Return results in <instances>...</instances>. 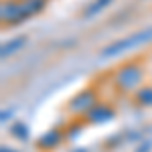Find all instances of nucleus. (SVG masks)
<instances>
[{
	"label": "nucleus",
	"mask_w": 152,
	"mask_h": 152,
	"mask_svg": "<svg viewBox=\"0 0 152 152\" xmlns=\"http://www.w3.org/2000/svg\"><path fill=\"white\" fill-rule=\"evenodd\" d=\"M112 118H114V112L107 105H94L89 110V120L95 122V124H104V122L112 120Z\"/></svg>",
	"instance_id": "obj_4"
},
{
	"label": "nucleus",
	"mask_w": 152,
	"mask_h": 152,
	"mask_svg": "<svg viewBox=\"0 0 152 152\" xmlns=\"http://www.w3.org/2000/svg\"><path fill=\"white\" fill-rule=\"evenodd\" d=\"M59 142H61V134L53 130V132H47V134L39 140V146L45 148V150H51V148H57Z\"/></svg>",
	"instance_id": "obj_6"
},
{
	"label": "nucleus",
	"mask_w": 152,
	"mask_h": 152,
	"mask_svg": "<svg viewBox=\"0 0 152 152\" xmlns=\"http://www.w3.org/2000/svg\"><path fill=\"white\" fill-rule=\"evenodd\" d=\"M138 102L144 105H152V87L148 89H140L138 91Z\"/></svg>",
	"instance_id": "obj_9"
},
{
	"label": "nucleus",
	"mask_w": 152,
	"mask_h": 152,
	"mask_svg": "<svg viewBox=\"0 0 152 152\" xmlns=\"http://www.w3.org/2000/svg\"><path fill=\"white\" fill-rule=\"evenodd\" d=\"M14 134H23V136H26V128H20V126H18V128H14Z\"/></svg>",
	"instance_id": "obj_10"
},
{
	"label": "nucleus",
	"mask_w": 152,
	"mask_h": 152,
	"mask_svg": "<svg viewBox=\"0 0 152 152\" xmlns=\"http://www.w3.org/2000/svg\"><path fill=\"white\" fill-rule=\"evenodd\" d=\"M150 39H152V26L142 28L140 33H134V35L126 37V39H120L116 43L107 45V47L102 51V57H116V55L128 51V49H134V47H138V45H142V43H148Z\"/></svg>",
	"instance_id": "obj_2"
},
{
	"label": "nucleus",
	"mask_w": 152,
	"mask_h": 152,
	"mask_svg": "<svg viewBox=\"0 0 152 152\" xmlns=\"http://www.w3.org/2000/svg\"><path fill=\"white\" fill-rule=\"evenodd\" d=\"M71 107H73L75 112L91 110V107H94V94H91V91H81V94L71 102Z\"/></svg>",
	"instance_id": "obj_5"
},
{
	"label": "nucleus",
	"mask_w": 152,
	"mask_h": 152,
	"mask_svg": "<svg viewBox=\"0 0 152 152\" xmlns=\"http://www.w3.org/2000/svg\"><path fill=\"white\" fill-rule=\"evenodd\" d=\"M81 152H83V150H81Z\"/></svg>",
	"instance_id": "obj_12"
},
{
	"label": "nucleus",
	"mask_w": 152,
	"mask_h": 152,
	"mask_svg": "<svg viewBox=\"0 0 152 152\" xmlns=\"http://www.w3.org/2000/svg\"><path fill=\"white\" fill-rule=\"evenodd\" d=\"M110 2H112V0H95L94 4H89V6L85 8V16H95V14H99L102 10H105V8L110 6Z\"/></svg>",
	"instance_id": "obj_7"
},
{
	"label": "nucleus",
	"mask_w": 152,
	"mask_h": 152,
	"mask_svg": "<svg viewBox=\"0 0 152 152\" xmlns=\"http://www.w3.org/2000/svg\"><path fill=\"white\" fill-rule=\"evenodd\" d=\"M24 43H26V41H24V37H18V39H14V41H12L10 45H4V47H2V59L10 57L12 53H14V51H18Z\"/></svg>",
	"instance_id": "obj_8"
},
{
	"label": "nucleus",
	"mask_w": 152,
	"mask_h": 152,
	"mask_svg": "<svg viewBox=\"0 0 152 152\" xmlns=\"http://www.w3.org/2000/svg\"><path fill=\"white\" fill-rule=\"evenodd\" d=\"M140 69L138 67H124V69L120 71V75H118V83L122 85V87H126V89H132V87H136L138 81H140Z\"/></svg>",
	"instance_id": "obj_3"
},
{
	"label": "nucleus",
	"mask_w": 152,
	"mask_h": 152,
	"mask_svg": "<svg viewBox=\"0 0 152 152\" xmlns=\"http://www.w3.org/2000/svg\"><path fill=\"white\" fill-rule=\"evenodd\" d=\"M2 152H14V150H10V148H2Z\"/></svg>",
	"instance_id": "obj_11"
},
{
	"label": "nucleus",
	"mask_w": 152,
	"mask_h": 152,
	"mask_svg": "<svg viewBox=\"0 0 152 152\" xmlns=\"http://www.w3.org/2000/svg\"><path fill=\"white\" fill-rule=\"evenodd\" d=\"M45 6V0H26L24 4H4L2 6V20L4 23H20L33 16Z\"/></svg>",
	"instance_id": "obj_1"
}]
</instances>
